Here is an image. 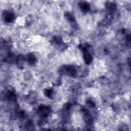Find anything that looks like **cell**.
I'll use <instances>...</instances> for the list:
<instances>
[{"label":"cell","mask_w":131,"mask_h":131,"mask_svg":"<svg viewBox=\"0 0 131 131\" xmlns=\"http://www.w3.org/2000/svg\"><path fill=\"white\" fill-rule=\"evenodd\" d=\"M50 112V108L46 105H41L38 108V113L39 115L43 118L48 116Z\"/></svg>","instance_id":"2"},{"label":"cell","mask_w":131,"mask_h":131,"mask_svg":"<svg viewBox=\"0 0 131 131\" xmlns=\"http://www.w3.org/2000/svg\"><path fill=\"white\" fill-rule=\"evenodd\" d=\"M27 60L28 63L30 65H33L35 63L36 61V58L33 54L30 53L27 55Z\"/></svg>","instance_id":"5"},{"label":"cell","mask_w":131,"mask_h":131,"mask_svg":"<svg viewBox=\"0 0 131 131\" xmlns=\"http://www.w3.org/2000/svg\"><path fill=\"white\" fill-rule=\"evenodd\" d=\"M83 50V58L86 64H90L93 60V57L91 54L87 51L86 48H82Z\"/></svg>","instance_id":"3"},{"label":"cell","mask_w":131,"mask_h":131,"mask_svg":"<svg viewBox=\"0 0 131 131\" xmlns=\"http://www.w3.org/2000/svg\"><path fill=\"white\" fill-rule=\"evenodd\" d=\"M61 74H65L70 76H73L76 74V70L75 68L72 66H66L61 67L59 70Z\"/></svg>","instance_id":"1"},{"label":"cell","mask_w":131,"mask_h":131,"mask_svg":"<svg viewBox=\"0 0 131 131\" xmlns=\"http://www.w3.org/2000/svg\"><path fill=\"white\" fill-rule=\"evenodd\" d=\"M79 4L80 8L83 11H87L90 8L89 4L86 2H81Z\"/></svg>","instance_id":"6"},{"label":"cell","mask_w":131,"mask_h":131,"mask_svg":"<svg viewBox=\"0 0 131 131\" xmlns=\"http://www.w3.org/2000/svg\"><path fill=\"white\" fill-rule=\"evenodd\" d=\"M66 17L70 23H74L75 21V18L74 16L70 12H67L65 14Z\"/></svg>","instance_id":"8"},{"label":"cell","mask_w":131,"mask_h":131,"mask_svg":"<svg viewBox=\"0 0 131 131\" xmlns=\"http://www.w3.org/2000/svg\"><path fill=\"white\" fill-rule=\"evenodd\" d=\"M25 61V58L23 55H19L16 58V63L18 66H19L20 68L23 66L24 62Z\"/></svg>","instance_id":"7"},{"label":"cell","mask_w":131,"mask_h":131,"mask_svg":"<svg viewBox=\"0 0 131 131\" xmlns=\"http://www.w3.org/2000/svg\"><path fill=\"white\" fill-rule=\"evenodd\" d=\"M88 104L90 106V107H94V103H93V102L91 101V100H89L88 101Z\"/></svg>","instance_id":"11"},{"label":"cell","mask_w":131,"mask_h":131,"mask_svg":"<svg viewBox=\"0 0 131 131\" xmlns=\"http://www.w3.org/2000/svg\"><path fill=\"white\" fill-rule=\"evenodd\" d=\"M106 8L109 10V11H114L116 9V6L113 3H108V4L106 5Z\"/></svg>","instance_id":"10"},{"label":"cell","mask_w":131,"mask_h":131,"mask_svg":"<svg viewBox=\"0 0 131 131\" xmlns=\"http://www.w3.org/2000/svg\"><path fill=\"white\" fill-rule=\"evenodd\" d=\"M4 20L6 23H9L12 22L15 16L14 14L10 11H7L6 12H4Z\"/></svg>","instance_id":"4"},{"label":"cell","mask_w":131,"mask_h":131,"mask_svg":"<svg viewBox=\"0 0 131 131\" xmlns=\"http://www.w3.org/2000/svg\"><path fill=\"white\" fill-rule=\"evenodd\" d=\"M44 94L46 96H47V97L50 98L52 97L53 95V91L51 89H47L45 91Z\"/></svg>","instance_id":"9"}]
</instances>
